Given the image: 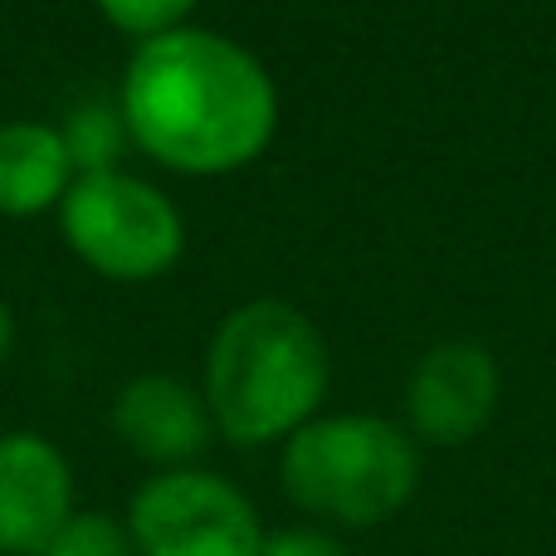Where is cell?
Returning <instances> with one entry per match:
<instances>
[{
  "instance_id": "cell-1",
  "label": "cell",
  "mask_w": 556,
  "mask_h": 556,
  "mask_svg": "<svg viewBox=\"0 0 556 556\" xmlns=\"http://www.w3.org/2000/svg\"><path fill=\"white\" fill-rule=\"evenodd\" d=\"M117 108L132 147L181 176L240 172L278 132L269 68L240 39L195 25L137 39Z\"/></svg>"
},
{
  "instance_id": "cell-2",
  "label": "cell",
  "mask_w": 556,
  "mask_h": 556,
  "mask_svg": "<svg viewBox=\"0 0 556 556\" xmlns=\"http://www.w3.org/2000/svg\"><path fill=\"white\" fill-rule=\"evenodd\" d=\"M327 342L307 313L283 298L235 307L205 352V405L230 444H274L317 420L327 395Z\"/></svg>"
},
{
  "instance_id": "cell-3",
  "label": "cell",
  "mask_w": 556,
  "mask_h": 556,
  "mask_svg": "<svg viewBox=\"0 0 556 556\" xmlns=\"http://www.w3.org/2000/svg\"><path fill=\"white\" fill-rule=\"evenodd\" d=\"M278 473L303 513L337 528H376L415 498L420 454L381 415H317L283 440Z\"/></svg>"
},
{
  "instance_id": "cell-4",
  "label": "cell",
  "mask_w": 556,
  "mask_h": 556,
  "mask_svg": "<svg viewBox=\"0 0 556 556\" xmlns=\"http://www.w3.org/2000/svg\"><path fill=\"white\" fill-rule=\"evenodd\" d=\"M59 230L88 269L117 283H147L172 274L186 250L181 211L123 166L74 176L59 201Z\"/></svg>"
},
{
  "instance_id": "cell-5",
  "label": "cell",
  "mask_w": 556,
  "mask_h": 556,
  "mask_svg": "<svg viewBox=\"0 0 556 556\" xmlns=\"http://www.w3.org/2000/svg\"><path fill=\"white\" fill-rule=\"evenodd\" d=\"M137 556H260L264 528L254 503L211 469H166L127 508Z\"/></svg>"
},
{
  "instance_id": "cell-6",
  "label": "cell",
  "mask_w": 556,
  "mask_h": 556,
  "mask_svg": "<svg viewBox=\"0 0 556 556\" xmlns=\"http://www.w3.org/2000/svg\"><path fill=\"white\" fill-rule=\"evenodd\" d=\"M405 410L420 440L464 444L498 410V362L479 342H440L415 362L405 386Z\"/></svg>"
},
{
  "instance_id": "cell-7",
  "label": "cell",
  "mask_w": 556,
  "mask_h": 556,
  "mask_svg": "<svg viewBox=\"0 0 556 556\" xmlns=\"http://www.w3.org/2000/svg\"><path fill=\"white\" fill-rule=\"evenodd\" d=\"M74 518V473L45 434H0V556H45Z\"/></svg>"
},
{
  "instance_id": "cell-8",
  "label": "cell",
  "mask_w": 556,
  "mask_h": 556,
  "mask_svg": "<svg viewBox=\"0 0 556 556\" xmlns=\"http://www.w3.org/2000/svg\"><path fill=\"white\" fill-rule=\"evenodd\" d=\"M113 434L152 464L156 473L166 469H195L215 434L211 405L191 381L172 371H142L117 391L113 401Z\"/></svg>"
},
{
  "instance_id": "cell-9",
  "label": "cell",
  "mask_w": 556,
  "mask_h": 556,
  "mask_svg": "<svg viewBox=\"0 0 556 556\" xmlns=\"http://www.w3.org/2000/svg\"><path fill=\"white\" fill-rule=\"evenodd\" d=\"M74 176V156L59 127L35 123V117L0 123V215L5 220H29L59 205Z\"/></svg>"
},
{
  "instance_id": "cell-10",
  "label": "cell",
  "mask_w": 556,
  "mask_h": 556,
  "mask_svg": "<svg viewBox=\"0 0 556 556\" xmlns=\"http://www.w3.org/2000/svg\"><path fill=\"white\" fill-rule=\"evenodd\" d=\"M59 132H64V147H68V156H74L78 176L117 172V156H123L127 142H132V137H127V123H123V108L108 103V98L78 103Z\"/></svg>"
},
{
  "instance_id": "cell-11",
  "label": "cell",
  "mask_w": 556,
  "mask_h": 556,
  "mask_svg": "<svg viewBox=\"0 0 556 556\" xmlns=\"http://www.w3.org/2000/svg\"><path fill=\"white\" fill-rule=\"evenodd\" d=\"M45 556H137V547L127 522L108 518V513H74L45 547Z\"/></svg>"
},
{
  "instance_id": "cell-12",
  "label": "cell",
  "mask_w": 556,
  "mask_h": 556,
  "mask_svg": "<svg viewBox=\"0 0 556 556\" xmlns=\"http://www.w3.org/2000/svg\"><path fill=\"white\" fill-rule=\"evenodd\" d=\"M195 5H201V0H98V10H103L117 29H127V35H137V39H152V35H162V29L186 25V15H191Z\"/></svg>"
},
{
  "instance_id": "cell-13",
  "label": "cell",
  "mask_w": 556,
  "mask_h": 556,
  "mask_svg": "<svg viewBox=\"0 0 556 556\" xmlns=\"http://www.w3.org/2000/svg\"><path fill=\"white\" fill-rule=\"evenodd\" d=\"M260 556H352V552L323 528H283V532H264Z\"/></svg>"
},
{
  "instance_id": "cell-14",
  "label": "cell",
  "mask_w": 556,
  "mask_h": 556,
  "mask_svg": "<svg viewBox=\"0 0 556 556\" xmlns=\"http://www.w3.org/2000/svg\"><path fill=\"white\" fill-rule=\"evenodd\" d=\"M10 346H15V317H10V303L0 298V362L10 356Z\"/></svg>"
}]
</instances>
